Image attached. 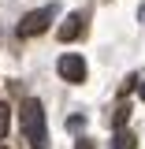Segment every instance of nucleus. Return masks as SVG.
<instances>
[{"instance_id":"obj_2","label":"nucleus","mask_w":145,"mask_h":149,"mask_svg":"<svg viewBox=\"0 0 145 149\" xmlns=\"http://www.w3.org/2000/svg\"><path fill=\"white\" fill-rule=\"evenodd\" d=\"M52 15H56V4L37 8V11H30V15H22V22H19V37H37V34H45V30L52 26Z\"/></svg>"},{"instance_id":"obj_6","label":"nucleus","mask_w":145,"mask_h":149,"mask_svg":"<svg viewBox=\"0 0 145 149\" xmlns=\"http://www.w3.org/2000/svg\"><path fill=\"white\" fill-rule=\"evenodd\" d=\"M8 127H11V108L0 101V138H8Z\"/></svg>"},{"instance_id":"obj_10","label":"nucleus","mask_w":145,"mask_h":149,"mask_svg":"<svg viewBox=\"0 0 145 149\" xmlns=\"http://www.w3.org/2000/svg\"><path fill=\"white\" fill-rule=\"evenodd\" d=\"M142 101H145V78H142Z\"/></svg>"},{"instance_id":"obj_4","label":"nucleus","mask_w":145,"mask_h":149,"mask_svg":"<svg viewBox=\"0 0 145 149\" xmlns=\"http://www.w3.org/2000/svg\"><path fill=\"white\" fill-rule=\"evenodd\" d=\"M82 30H86V11H71L60 22V41H74V37H82Z\"/></svg>"},{"instance_id":"obj_9","label":"nucleus","mask_w":145,"mask_h":149,"mask_svg":"<svg viewBox=\"0 0 145 149\" xmlns=\"http://www.w3.org/2000/svg\"><path fill=\"white\" fill-rule=\"evenodd\" d=\"M74 149H93V142H89V138H78V146H74Z\"/></svg>"},{"instance_id":"obj_11","label":"nucleus","mask_w":145,"mask_h":149,"mask_svg":"<svg viewBox=\"0 0 145 149\" xmlns=\"http://www.w3.org/2000/svg\"><path fill=\"white\" fill-rule=\"evenodd\" d=\"M0 149H8V146H0Z\"/></svg>"},{"instance_id":"obj_1","label":"nucleus","mask_w":145,"mask_h":149,"mask_svg":"<svg viewBox=\"0 0 145 149\" xmlns=\"http://www.w3.org/2000/svg\"><path fill=\"white\" fill-rule=\"evenodd\" d=\"M22 134H26V142L30 149H49V130H45V108H41V101H22Z\"/></svg>"},{"instance_id":"obj_3","label":"nucleus","mask_w":145,"mask_h":149,"mask_svg":"<svg viewBox=\"0 0 145 149\" xmlns=\"http://www.w3.org/2000/svg\"><path fill=\"white\" fill-rule=\"evenodd\" d=\"M56 71H60L63 82H74V86H78V82H86V71H89V67H86V60L78 52H63L56 60Z\"/></svg>"},{"instance_id":"obj_7","label":"nucleus","mask_w":145,"mask_h":149,"mask_svg":"<svg viewBox=\"0 0 145 149\" xmlns=\"http://www.w3.org/2000/svg\"><path fill=\"white\" fill-rule=\"evenodd\" d=\"M127 119H130V104H119V108H115V116H112V123H115V130L123 127Z\"/></svg>"},{"instance_id":"obj_8","label":"nucleus","mask_w":145,"mask_h":149,"mask_svg":"<svg viewBox=\"0 0 145 149\" xmlns=\"http://www.w3.org/2000/svg\"><path fill=\"white\" fill-rule=\"evenodd\" d=\"M67 127H71V130H82V127H86V116H71Z\"/></svg>"},{"instance_id":"obj_5","label":"nucleus","mask_w":145,"mask_h":149,"mask_svg":"<svg viewBox=\"0 0 145 149\" xmlns=\"http://www.w3.org/2000/svg\"><path fill=\"white\" fill-rule=\"evenodd\" d=\"M112 149H138V138H134L127 127H119V130H115V138H112Z\"/></svg>"}]
</instances>
